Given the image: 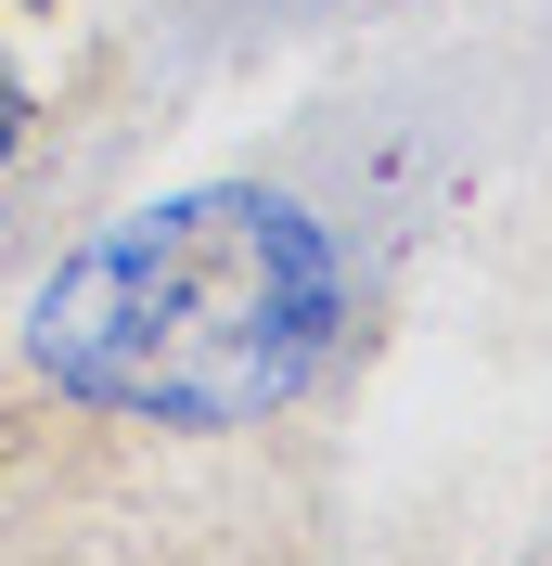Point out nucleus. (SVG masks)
<instances>
[{"label":"nucleus","instance_id":"obj_1","mask_svg":"<svg viewBox=\"0 0 552 566\" xmlns=\"http://www.w3.org/2000/svg\"><path fill=\"white\" fill-rule=\"evenodd\" d=\"M347 271L296 193L206 180L168 207L116 219L26 310V360L52 399L129 424H257L335 360Z\"/></svg>","mask_w":552,"mask_h":566},{"label":"nucleus","instance_id":"obj_2","mask_svg":"<svg viewBox=\"0 0 552 566\" xmlns=\"http://www.w3.org/2000/svg\"><path fill=\"white\" fill-rule=\"evenodd\" d=\"M13 142H26V77L0 65V168H13Z\"/></svg>","mask_w":552,"mask_h":566}]
</instances>
